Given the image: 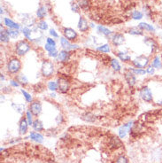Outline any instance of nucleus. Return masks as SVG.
I'll return each instance as SVG.
<instances>
[{"mask_svg": "<svg viewBox=\"0 0 162 163\" xmlns=\"http://www.w3.org/2000/svg\"><path fill=\"white\" fill-rule=\"evenodd\" d=\"M22 64L20 60V58L17 56H11L7 59L5 64V71L7 75L10 77H15L18 74H20L21 70Z\"/></svg>", "mask_w": 162, "mask_h": 163, "instance_id": "nucleus-1", "label": "nucleus"}, {"mask_svg": "<svg viewBox=\"0 0 162 163\" xmlns=\"http://www.w3.org/2000/svg\"><path fill=\"white\" fill-rule=\"evenodd\" d=\"M56 72L55 62L51 60L50 59H45L42 60L41 67H40V74L44 79H51L54 76Z\"/></svg>", "mask_w": 162, "mask_h": 163, "instance_id": "nucleus-2", "label": "nucleus"}, {"mask_svg": "<svg viewBox=\"0 0 162 163\" xmlns=\"http://www.w3.org/2000/svg\"><path fill=\"white\" fill-rule=\"evenodd\" d=\"M31 48H32L31 43L29 41H27V39L19 40L18 42H16L14 44L13 53H14L15 56H17L19 58L24 57L31 50Z\"/></svg>", "mask_w": 162, "mask_h": 163, "instance_id": "nucleus-3", "label": "nucleus"}, {"mask_svg": "<svg viewBox=\"0 0 162 163\" xmlns=\"http://www.w3.org/2000/svg\"><path fill=\"white\" fill-rule=\"evenodd\" d=\"M151 57L148 55L141 54L136 56L134 60H131V66L135 68H141V69H145L150 64H151Z\"/></svg>", "mask_w": 162, "mask_h": 163, "instance_id": "nucleus-4", "label": "nucleus"}, {"mask_svg": "<svg viewBox=\"0 0 162 163\" xmlns=\"http://www.w3.org/2000/svg\"><path fill=\"white\" fill-rule=\"evenodd\" d=\"M138 96L141 99L142 101H144L147 104L153 103L154 96H153V91L148 85H143L139 90H138Z\"/></svg>", "mask_w": 162, "mask_h": 163, "instance_id": "nucleus-5", "label": "nucleus"}, {"mask_svg": "<svg viewBox=\"0 0 162 163\" xmlns=\"http://www.w3.org/2000/svg\"><path fill=\"white\" fill-rule=\"evenodd\" d=\"M58 82V91L60 94H67L71 89V82L66 76L60 75L57 79Z\"/></svg>", "mask_w": 162, "mask_h": 163, "instance_id": "nucleus-6", "label": "nucleus"}, {"mask_svg": "<svg viewBox=\"0 0 162 163\" xmlns=\"http://www.w3.org/2000/svg\"><path fill=\"white\" fill-rule=\"evenodd\" d=\"M144 44L147 46V47L150 48L151 55L158 54L159 51H160V45H159V42H158L157 39H155L153 36H144Z\"/></svg>", "mask_w": 162, "mask_h": 163, "instance_id": "nucleus-7", "label": "nucleus"}, {"mask_svg": "<svg viewBox=\"0 0 162 163\" xmlns=\"http://www.w3.org/2000/svg\"><path fill=\"white\" fill-rule=\"evenodd\" d=\"M73 53L70 51H67V50H63L61 49L59 52V55L57 57L55 60V62L59 64H63V65H67L70 62L71 59H72Z\"/></svg>", "mask_w": 162, "mask_h": 163, "instance_id": "nucleus-8", "label": "nucleus"}, {"mask_svg": "<svg viewBox=\"0 0 162 163\" xmlns=\"http://www.w3.org/2000/svg\"><path fill=\"white\" fill-rule=\"evenodd\" d=\"M59 44L60 46L63 50H67V51H70V52H75L77 50H80L81 49V46L78 45L77 44H74V43H71L70 41H68L66 37L61 36L59 37Z\"/></svg>", "mask_w": 162, "mask_h": 163, "instance_id": "nucleus-9", "label": "nucleus"}, {"mask_svg": "<svg viewBox=\"0 0 162 163\" xmlns=\"http://www.w3.org/2000/svg\"><path fill=\"white\" fill-rule=\"evenodd\" d=\"M123 76H124V80L128 84V86L131 89H133L137 83V79H136V75L134 74L130 70H128V68H125L124 73H123Z\"/></svg>", "mask_w": 162, "mask_h": 163, "instance_id": "nucleus-10", "label": "nucleus"}, {"mask_svg": "<svg viewBox=\"0 0 162 163\" xmlns=\"http://www.w3.org/2000/svg\"><path fill=\"white\" fill-rule=\"evenodd\" d=\"M28 109L30 110V112L33 114V115L35 117H38L43 110V106L40 100H34L30 104H28Z\"/></svg>", "mask_w": 162, "mask_h": 163, "instance_id": "nucleus-11", "label": "nucleus"}, {"mask_svg": "<svg viewBox=\"0 0 162 163\" xmlns=\"http://www.w3.org/2000/svg\"><path fill=\"white\" fill-rule=\"evenodd\" d=\"M62 34H63L64 37H66L71 43H75L78 39V36H79L78 33L72 27H63Z\"/></svg>", "mask_w": 162, "mask_h": 163, "instance_id": "nucleus-12", "label": "nucleus"}, {"mask_svg": "<svg viewBox=\"0 0 162 163\" xmlns=\"http://www.w3.org/2000/svg\"><path fill=\"white\" fill-rule=\"evenodd\" d=\"M110 41H111L112 45L117 48V47L123 45L126 39H125V36L122 33H113V36H111V38H110Z\"/></svg>", "mask_w": 162, "mask_h": 163, "instance_id": "nucleus-13", "label": "nucleus"}, {"mask_svg": "<svg viewBox=\"0 0 162 163\" xmlns=\"http://www.w3.org/2000/svg\"><path fill=\"white\" fill-rule=\"evenodd\" d=\"M133 123H134L133 121H129L127 123L121 125V127L119 128V129H118V135H119V137L121 139H123V138L126 137L127 134L130 131L131 128L133 126Z\"/></svg>", "mask_w": 162, "mask_h": 163, "instance_id": "nucleus-14", "label": "nucleus"}, {"mask_svg": "<svg viewBox=\"0 0 162 163\" xmlns=\"http://www.w3.org/2000/svg\"><path fill=\"white\" fill-rule=\"evenodd\" d=\"M20 19V21L22 23V25H24L25 27H34L36 25V19L34 18L32 15L27 14V13H22Z\"/></svg>", "mask_w": 162, "mask_h": 163, "instance_id": "nucleus-15", "label": "nucleus"}, {"mask_svg": "<svg viewBox=\"0 0 162 163\" xmlns=\"http://www.w3.org/2000/svg\"><path fill=\"white\" fill-rule=\"evenodd\" d=\"M108 146L111 150H118V149H120L123 146V143L121 142L120 137L113 136L109 138Z\"/></svg>", "mask_w": 162, "mask_h": 163, "instance_id": "nucleus-16", "label": "nucleus"}, {"mask_svg": "<svg viewBox=\"0 0 162 163\" xmlns=\"http://www.w3.org/2000/svg\"><path fill=\"white\" fill-rule=\"evenodd\" d=\"M77 27L79 29V31L81 33H86L89 31L90 25L89 21L87 20V19L83 16H80L79 20H78V24H77Z\"/></svg>", "mask_w": 162, "mask_h": 163, "instance_id": "nucleus-17", "label": "nucleus"}, {"mask_svg": "<svg viewBox=\"0 0 162 163\" xmlns=\"http://www.w3.org/2000/svg\"><path fill=\"white\" fill-rule=\"evenodd\" d=\"M114 54L116 55L117 59L119 60H121L122 63H130L132 59H131V55L129 54L128 52L124 51H117Z\"/></svg>", "mask_w": 162, "mask_h": 163, "instance_id": "nucleus-18", "label": "nucleus"}, {"mask_svg": "<svg viewBox=\"0 0 162 163\" xmlns=\"http://www.w3.org/2000/svg\"><path fill=\"white\" fill-rule=\"evenodd\" d=\"M0 42L4 45H6L10 42V36L7 28H5L3 24L0 25Z\"/></svg>", "mask_w": 162, "mask_h": 163, "instance_id": "nucleus-19", "label": "nucleus"}, {"mask_svg": "<svg viewBox=\"0 0 162 163\" xmlns=\"http://www.w3.org/2000/svg\"><path fill=\"white\" fill-rule=\"evenodd\" d=\"M28 122L26 117H21L19 121V133L20 135H26L28 129Z\"/></svg>", "mask_w": 162, "mask_h": 163, "instance_id": "nucleus-20", "label": "nucleus"}, {"mask_svg": "<svg viewBox=\"0 0 162 163\" xmlns=\"http://www.w3.org/2000/svg\"><path fill=\"white\" fill-rule=\"evenodd\" d=\"M153 67H154L156 70H160L162 69V60L160 54L153 55L152 60H151V64Z\"/></svg>", "mask_w": 162, "mask_h": 163, "instance_id": "nucleus-21", "label": "nucleus"}, {"mask_svg": "<svg viewBox=\"0 0 162 163\" xmlns=\"http://www.w3.org/2000/svg\"><path fill=\"white\" fill-rule=\"evenodd\" d=\"M3 22H4V25L7 27V28H13V29H18V30H20V29L22 28L21 26H20V24H19L17 22L13 21L12 19L7 18V17L4 18Z\"/></svg>", "mask_w": 162, "mask_h": 163, "instance_id": "nucleus-22", "label": "nucleus"}, {"mask_svg": "<svg viewBox=\"0 0 162 163\" xmlns=\"http://www.w3.org/2000/svg\"><path fill=\"white\" fill-rule=\"evenodd\" d=\"M81 119L86 122L92 123V122H95L98 120V117H97V115H95L91 112H84L81 114Z\"/></svg>", "mask_w": 162, "mask_h": 163, "instance_id": "nucleus-23", "label": "nucleus"}, {"mask_svg": "<svg viewBox=\"0 0 162 163\" xmlns=\"http://www.w3.org/2000/svg\"><path fill=\"white\" fill-rule=\"evenodd\" d=\"M97 31H98L99 34L102 35L103 36H106L107 38L108 37L111 38V36H113V34L111 29H109L108 27H105L103 25H98L97 26Z\"/></svg>", "mask_w": 162, "mask_h": 163, "instance_id": "nucleus-24", "label": "nucleus"}, {"mask_svg": "<svg viewBox=\"0 0 162 163\" xmlns=\"http://www.w3.org/2000/svg\"><path fill=\"white\" fill-rule=\"evenodd\" d=\"M110 67L116 73H120L122 70V66L120 63V60L116 58H112L110 60Z\"/></svg>", "mask_w": 162, "mask_h": 163, "instance_id": "nucleus-25", "label": "nucleus"}, {"mask_svg": "<svg viewBox=\"0 0 162 163\" xmlns=\"http://www.w3.org/2000/svg\"><path fill=\"white\" fill-rule=\"evenodd\" d=\"M14 78L17 80V82H18L19 83H20V87H22V88L27 87V85L29 84L28 79H27V77L24 74L20 73V74H18L14 77Z\"/></svg>", "mask_w": 162, "mask_h": 163, "instance_id": "nucleus-26", "label": "nucleus"}, {"mask_svg": "<svg viewBox=\"0 0 162 163\" xmlns=\"http://www.w3.org/2000/svg\"><path fill=\"white\" fill-rule=\"evenodd\" d=\"M29 138L38 144H42L44 142V136L40 133V132H36V131H31L29 133Z\"/></svg>", "mask_w": 162, "mask_h": 163, "instance_id": "nucleus-27", "label": "nucleus"}, {"mask_svg": "<svg viewBox=\"0 0 162 163\" xmlns=\"http://www.w3.org/2000/svg\"><path fill=\"white\" fill-rule=\"evenodd\" d=\"M137 27H139L141 30H143V31H146V32H148V33H152L153 34L154 32H155V27H153L152 24H149V23H147V22H140L138 25H137Z\"/></svg>", "mask_w": 162, "mask_h": 163, "instance_id": "nucleus-28", "label": "nucleus"}, {"mask_svg": "<svg viewBox=\"0 0 162 163\" xmlns=\"http://www.w3.org/2000/svg\"><path fill=\"white\" fill-rule=\"evenodd\" d=\"M77 4H78L80 9L82 10L83 12L90 11V6H91V3H90V0H78Z\"/></svg>", "mask_w": 162, "mask_h": 163, "instance_id": "nucleus-29", "label": "nucleus"}, {"mask_svg": "<svg viewBox=\"0 0 162 163\" xmlns=\"http://www.w3.org/2000/svg\"><path fill=\"white\" fill-rule=\"evenodd\" d=\"M32 128H33V129H34L35 131H36V132H41V131H43V130L45 129L44 122H43L40 119L36 118V119L34 120V122H33Z\"/></svg>", "mask_w": 162, "mask_h": 163, "instance_id": "nucleus-30", "label": "nucleus"}, {"mask_svg": "<svg viewBox=\"0 0 162 163\" xmlns=\"http://www.w3.org/2000/svg\"><path fill=\"white\" fill-rule=\"evenodd\" d=\"M36 17L39 20H44L47 16V8L45 5H40L36 10Z\"/></svg>", "mask_w": 162, "mask_h": 163, "instance_id": "nucleus-31", "label": "nucleus"}, {"mask_svg": "<svg viewBox=\"0 0 162 163\" xmlns=\"http://www.w3.org/2000/svg\"><path fill=\"white\" fill-rule=\"evenodd\" d=\"M20 31H21L22 35H23V36H24V37H25V39H27V41L31 42V40L33 39V38L31 37L32 32H33L32 28H31V27H25V26H24V27L20 29Z\"/></svg>", "mask_w": 162, "mask_h": 163, "instance_id": "nucleus-32", "label": "nucleus"}, {"mask_svg": "<svg viewBox=\"0 0 162 163\" xmlns=\"http://www.w3.org/2000/svg\"><path fill=\"white\" fill-rule=\"evenodd\" d=\"M96 51L100 53L107 54L112 51V49H111V45L109 44H103L101 45L96 47Z\"/></svg>", "mask_w": 162, "mask_h": 163, "instance_id": "nucleus-33", "label": "nucleus"}, {"mask_svg": "<svg viewBox=\"0 0 162 163\" xmlns=\"http://www.w3.org/2000/svg\"><path fill=\"white\" fill-rule=\"evenodd\" d=\"M128 33L131 36H144V32L141 30L139 27H131L128 29Z\"/></svg>", "mask_w": 162, "mask_h": 163, "instance_id": "nucleus-34", "label": "nucleus"}, {"mask_svg": "<svg viewBox=\"0 0 162 163\" xmlns=\"http://www.w3.org/2000/svg\"><path fill=\"white\" fill-rule=\"evenodd\" d=\"M12 107L14 109L17 113L19 114H23L24 112H26V110H25V106H24V104H21V103H12Z\"/></svg>", "mask_w": 162, "mask_h": 163, "instance_id": "nucleus-35", "label": "nucleus"}, {"mask_svg": "<svg viewBox=\"0 0 162 163\" xmlns=\"http://www.w3.org/2000/svg\"><path fill=\"white\" fill-rule=\"evenodd\" d=\"M20 93L22 94V96H23L24 100H25V101H26V103H27V104H30V103L34 100L33 97L31 96V94H30L28 91H26L24 88H21V89L20 90Z\"/></svg>", "mask_w": 162, "mask_h": 163, "instance_id": "nucleus-36", "label": "nucleus"}, {"mask_svg": "<svg viewBox=\"0 0 162 163\" xmlns=\"http://www.w3.org/2000/svg\"><path fill=\"white\" fill-rule=\"evenodd\" d=\"M47 89L51 92H56L58 91V82L57 81H53V80H50L49 82H47Z\"/></svg>", "mask_w": 162, "mask_h": 163, "instance_id": "nucleus-37", "label": "nucleus"}, {"mask_svg": "<svg viewBox=\"0 0 162 163\" xmlns=\"http://www.w3.org/2000/svg\"><path fill=\"white\" fill-rule=\"evenodd\" d=\"M143 11H144V15L148 19H152L153 17V10L151 5H149L148 4H145L143 5Z\"/></svg>", "mask_w": 162, "mask_h": 163, "instance_id": "nucleus-38", "label": "nucleus"}, {"mask_svg": "<svg viewBox=\"0 0 162 163\" xmlns=\"http://www.w3.org/2000/svg\"><path fill=\"white\" fill-rule=\"evenodd\" d=\"M131 18L135 20H140L144 18V13L139 10H134L131 13Z\"/></svg>", "mask_w": 162, "mask_h": 163, "instance_id": "nucleus-39", "label": "nucleus"}, {"mask_svg": "<svg viewBox=\"0 0 162 163\" xmlns=\"http://www.w3.org/2000/svg\"><path fill=\"white\" fill-rule=\"evenodd\" d=\"M128 70H130L135 75H145L146 74V70L145 69H141V68H135L133 67H127Z\"/></svg>", "mask_w": 162, "mask_h": 163, "instance_id": "nucleus-40", "label": "nucleus"}, {"mask_svg": "<svg viewBox=\"0 0 162 163\" xmlns=\"http://www.w3.org/2000/svg\"><path fill=\"white\" fill-rule=\"evenodd\" d=\"M36 27H37V28H39L41 31H46L49 28V25L45 20H40L39 21L36 22Z\"/></svg>", "mask_w": 162, "mask_h": 163, "instance_id": "nucleus-41", "label": "nucleus"}, {"mask_svg": "<svg viewBox=\"0 0 162 163\" xmlns=\"http://www.w3.org/2000/svg\"><path fill=\"white\" fill-rule=\"evenodd\" d=\"M25 117L27 119V122H28V125L29 126H32L33 125V122H34V115L33 114L30 112V110L27 108L25 112Z\"/></svg>", "mask_w": 162, "mask_h": 163, "instance_id": "nucleus-42", "label": "nucleus"}, {"mask_svg": "<svg viewBox=\"0 0 162 163\" xmlns=\"http://www.w3.org/2000/svg\"><path fill=\"white\" fill-rule=\"evenodd\" d=\"M8 33H9L10 38L11 39H17L20 36V30L18 29H13V28H7Z\"/></svg>", "mask_w": 162, "mask_h": 163, "instance_id": "nucleus-43", "label": "nucleus"}, {"mask_svg": "<svg viewBox=\"0 0 162 163\" xmlns=\"http://www.w3.org/2000/svg\"><path fill=\"white\" fill-rule=\"evenodd\" d=\"M115 163H128V160L124 154H120L116 158Z\"/></svg>", "mask_w": 162, "mask_h": 163, "instance_id": "nucleus-44", "label": "nucleus"}, {"mask_svg": "<svg viewBox=\"0 0 162 163\" xmlns=\"http://www.w3.org/2000/svg\"><path fill=\"white\" fill-rule=\"evenodd\" d=\"M9 85L12 87V88H20V83H19L18 82H17V80H16L14 77L11 78L9 80Z\"/></svg>", "mask_w": 162, "mask_h": 163, "instance_id": "nucleus-45", "label": "nucleus"}, {"mask_svg": "<svg viewBox=\"0 0 162 163\" xmlns=\"http://www.w3.org/2000/svg\"><path fill=\"white\" fill-rule=\"evenodd\" d=\"M145 70H146V74H148V75H151V76H153L155 74V71H156V69L153 67L151 65H149L146 68H145Z\"/></svg>", "mask_w": 162, "mask_h": 163, "instance_id": "nucleus-46", "label": "nucleus"}, {"mask_svg": "<svg viewBox=\"0 0 162 163\" xmlns=\"http://www.w3.org/2000/svg\"><path fill=\"white\" fill-rule=\"evenodd\" d=\"M71 10H72L73 13H78L80 12V7L78 5L77 3H74V2H72L71 3Z\"/></svg>", "mask_w": 162, "mask_h": 163, "instance_id": "nucleus-47", "label": "nucleus"}, {"mask_svg": "<svg viewBox=\"0 0 162 163\" xmlns=\"http://www.w3.org/2000/svg\"><path fill=\"white\" fill-rule=\"evenodd\" d=\"M13 88H12L11 86H4V87H2V93L3 94H9V93H11V92H13Z\"/></svg>", "mask_w": 162, "mask_h": 163, "instance_id": "nucleus-48", "label": "nucleus"}, {"mask_svg": "<svg viewBox=\"0 0 162 163\" xmlns=\"http://www.w3.org/2000/svg\"><path fill=\"white\" fill-rule=\"evenodd\" d=\"M59 51L56 50V51H53V52L48 53H47V56H48V57H49L50 59H52V60H56V59H57V57H58V55H59Z\"/></svg>", "mask_w": 162, "mask_h": 163, "instance_id": "nucleus-49", "label": "nucleus"}, {"mask_svg": "<svg viewBox=\"0 0 162 163\" xmlns=\"http://www.w3.org/2000/svg\"><path fill=\"white\" fill-rule=\"evenodd\" d=\"M49 34H50V36L51 37H52V38H59V34H58V32L54 29V28H50V30H49Z\"/></svg>", "mask_w": 162, "mask_h": 163, "instance_id": "nucleus-50", "label": "nucleus"}, {"mask_svg": "<svg viewBox=\"0 0 162 163\" xmlns=\"http://www.w3.org/2000/svg\"><path fill=\"white\" fill-rule=\"evenodd\" d=\"M55 121H56V123L57 124H61L62 122L64 121V117L62 114H58V116L55 118Z\"/></svg>", "mask_w": 162, "mask_h": 163, "instance_id": "nucleus-51", "label": "nucleus"}, {"mask_svg": "<svg viewBox=\"0 0 162 163\" xmlns=\"http://www.w3.org/2000/svg\"><path fill=\"white\" fill-rule=\"evenodd\" d=\"M0 81H1V82H5V74L1 73V78H0Z\"/></svg>", "mask_w": 162, "mask_h": 163, "instance_id": "nucleus-52", "label": "nucleus"}, {"mask_svg": "<svg viewBox=\"0 0 162 163\" xmlns=\"http://www.w3.org/2000/svg\"><path fill=\"white\" fill-rule=\"evenodd\" d=\"M49 96H50V98H52V99H55V98L57 97V94H56V92H51Z\"/></svg>", "mask_w": 162, "mask_h": 163, "instance_id": "nucleus-53", "label": "nucleus"}, {"mask_svg": "<svg viewBox=\"0 0 162 163\" xmlns=\"http://www.w3.org/2000/svg\"><path fill=\"white\" fill-rule=\"evenodd\" d=\"M156 105L159 106V107H162V100H158V101L156 102Z\"/></svg>", "mask_w": 162, "mask_h": 163, "instance_id": "nucleus-54", "label": "nucleus"}, {"mask_svg": "<svg viewBox=\"0 0 162 163\" xmlns=\"http://www.w3.org/2000/svg\"><path fill=\"white\" fill-rule=\"evenodd\" d=\"M5 95L2 93V94H1V102L3 103V102L5 101Z\"/></svg>", "mask_w": 162, "mask_h": 163, "instance_id": "nucleus-55", "label": "nucleus"}, {"mask_svg": "<svg viewBox=\"0 0 162 163\" xmlns=\"http://www.w3.org/2000/svg\"><path fill=\"white\" fill-rule=\"evenodd\" d=\"M160 57H161V60H162V45H160Z\"/></svg>", "mask_w": 162, "mask_h": 163, "instance_id": "nucleus-56", "label": "nucleus"}]
</instances>
